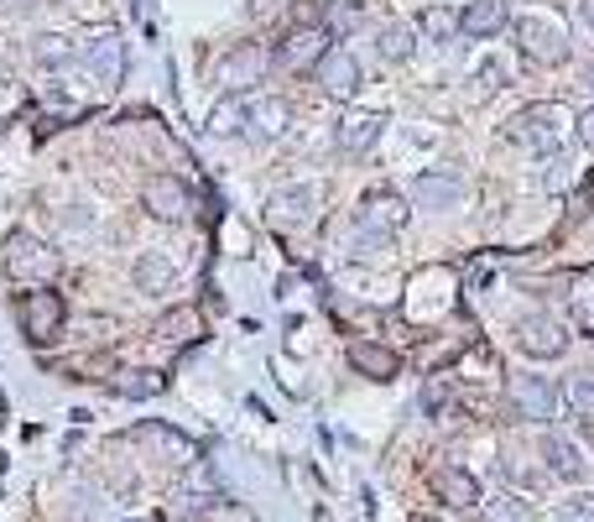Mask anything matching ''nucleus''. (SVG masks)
<instances>
[{"label":"nucleus","mask_w":594,"mask_h":522,"mask_svg":"<svg viewBox=\"0 0 594 522\" xmlns=\"http://www.w3.org/2000/svg\"><path fill=\"white\" fill-rule=\"evenodd\" d=\"M485 522H532L527 502H516V497H491L485 502Z\"/></svg>","instance_id":"nucleus-28"},{"label":"nucleus","mask_w":594,"mask_h":522,"mask_svg":"<svg viewBox=\"0 0 594 522\" xmlns=\"http://www.w3.org/2000/svg\"><path fill=\"white\" fill-rule=\"evenodd\" d=\"M579 17H584V21L594 26V0H579Z\"/></svg>","instance_id":"nucleus-39"},{"label":"nucleus","mask_w":594,"mask_h":522,"mask_svg":"<svg viewBox=\"0 0 594 522\" xmlns=\"http://www.w3.org/2000/svg\"><path fill=\"white\" fill-rule=\"evenodd\" d=\"M167 278H173V267L162 257H146L136 267V282H141V293H157V287H167Z\"/></svg>","instance_id":"nucleus-31"},{"label":"nucleus","mask_w":594,"mask_h":522,"mask_svg":"<svg viewBox=\"0 0 594 522\" xmlns=\"http://www.w3.org/2000/svg\"><path fill=\"white\" fill-rule=\"evenodd\" d=\"M407 225V199L392 194V188H371L355 209V230H360V246H376L386 236H396Z\"/></svg>","instance_id":"nucleus-3"},{"label":"nucleus","mask_w":594,"mask_h":522,"mask_svg":"<svg viewBox=\"0 0 594 522\" xmlns=\"http://www.w3.org/2000/svg\"><path fill=\"white\" fill-rule=\"evenodd\" d=\"M350 366H355L360 377H371V382H392L396 371H402L396 350H386V345H376V340H355V345H350Z\"/></svg>","instance_id":"nucleus-17"},{"label":"nucleus","mask_w":594,"mask_h":522,"mask_svg":"<svg viewBox=\"0 0 594 522\" xmlns=\"http://www.w3.org/2000/svg\"><path fill=\"white\" fill-rule=\"evenodd\" d=\"M569 126H574V116L563 105H527V110H516L506 121V137L516 146H527V152H558L563 137H569Z\"/></svg>","instance_id":"nucleus-1"},{"label":"nucleus","mask_w":594,"mask_h":522,"mask_svg":"<svg viewBox=\"0 0 594 522\" xmlns=\"http://www.w3.org/2000/svg\"><path fill=\"white\" fill-rule=\"evenodd\" d=\"M417 32H422V37H433V42H449L459 32V17L449 11V6H428V11L417 17Z\"/></svg>","instance_id":"nucleus-24"},{"label":"nucleus","mask_w":594,"mask_h":522,"mask_svg":"<svg viewBox=\"0 0 594 522\" xmlns=\"http://www.w3.org/2000/svg\"><path fill=\"white\" fill-rule=\"evenodd\" d=\"M266 68H272V53H266L261 42H240L235 53H224V63H219V84H224L230 95H240V89H251V84L266 79Z\"/></svg>","instance_id":"nucleus-9"},{"label":"nucleus","mask_w":594,"mask_h":522,"mask_svg":"<svg viewBox=\"0 0 594 522\" xmlns=\"http://www.w3.org/2000/svg\"><path fill=\"white\" fill-rule=\"evenodd\" d=\"M506 398H512V413L527 423H553L558 413V392L548 377H512V387H506Z\"/></svg>","instance_id":"nucleus-5"},{"label":"nucleus","mask_w":594,"mask_h":522,"mask_svg":"<svg viewBox=\"0 0 594 522\" xmlns=\"http://www.w3.org/2000/svg\"><path fill=\"white\" fill-rule=\"evenodd\" d=\"M433 491L443 497V502H454V507H480V481L470 476V470H459V465H438Z\"/></svg>","instance_id":"nucleus-19"},{"label":"nucleus","mask_w":594,"mask_h":522,"mask_svg":"<svg viewBox=\"0 0 594 522\" xmlns=\"http://www.w3.org/2000/svg\"><path fill=\"white\" fill-rule=\"evenodd\" d=\"M16 319H21V335H26V340L47 345L53 335H58V324H63V298L53 293V287L21 293V298H16Z\"/></svg>","instance_id":"nucleus-4"},{"label":"nucleus","mask_w":594,"mask_h":522,"mask_svg":"<svg viewBox=\"0 0 594 522\" xmlns=\"http://www.w3.org/2000/svg\"><path fill=\"white\" fill-rule=\"evenodd\" d=\"M558 522H594V497H569V502H558Z\"/></svg>","instance_id":"nucleus-33"},{"label":"nucleus","mask_w":594,"mask_h":522,"mask_svg":"<svg viewBox=\"0 0 594 522\" xmlns=\"http://www.w3.org/2000/svg\"><path fill=\"white\" fill-rule=\"evenodd\" d=\"M162 371H120L116 392H125V398H152V392H162Z\"/></svg>","instance_id":"nucleus-26"},{"label":"nucleus","mask_w":594,"mask_h":522,"mask_svg":"<svg viewBox=\"0 0 594 522\" xmlns=\"http://www.w3.org/2000/svg\"><path fill=\"white\" fill-rule=\"evenodd\" d=\"M413 522H438V518H413Z\"/></svg>","instance_id":"nucleus-42"},{"label":"nucleus","mask_w":594,"mask_h":522,"mask_svg":"<svg viewBox=\"0 0 594 522\" xmlns=\"http://www.w3.org/2000/svg\"><path fill=\"white\" fill-rule=\"evenodd\" d=\"M542 460L553 470L558 481H590V455H584V444H574L563 428H553L548 439H542Z\"/></svg>","instance_id":"nucleus-11"},{"label":"nucleus","mask_w":594,"mask_h":522,"mask_svg":"<svg viewBox=\"0 0 594 522\" xmlns=\"http://www.w3.org/2000/svg\"><path fill=\"white\" fill-rule=\"evenodd\" d=\"M6 267H11V278H16V282H42V278H53V272H58V257H53L37 236L16 230V236L6 241Z\"/></svg>","instance_id":"nucleus-7"},{"label":"nucleus","mask_w":594,"mask_h":522,"mask_svg":"<svg viewBox=\"0 0 594 522\" xmlns=\"http://www.w3.org/2000/svg\"><path fill=\"white\" fill-rule=\"evenodd\" d=\"M569 303H574V319L584 329H594V282H579L574 293H569Z\"/></svg>","instance_id":"nucleus-32"},{"label":"nucleus","mask_w":594,"mask_h":522,"mask_svg":"<svg viewBox=\"0 0 594 522\" xmlns=\"http://www.w3.org/2000/svg\"><path fill=\"white\" fill-rule=\"evenodd\" d=\"M506 21H512L506 0H470V11L459 17V32H464V37H475V42H491Z\"/></svg>","instance_id":"nucleus-16"},{"label":"nucleus","mask_w":594,"mask_h":522,"mask_svg":"<svg viewBox=\"0 0 594 522\" xmlns=\"http://www.w3.org/2000/svg\"><path fill=\"white\" fill-rule=\"evenodd\" d=\"M79 53L68 47V37H37V63L42 68H63V63H74Z\"/></svg>","instance_id":"nucleus-29"},{"label":"nucleus","mask_w":594,"mask_h":522,"mask_svg":"<svg viewBox=\"0 0 594 522\" xmlns=\"http://www.w3.org/2000/svg\"><path fill=\"white\" fill-rule=\"evenodd\" d=\"M0 418H6V398H0Z\"/></svg>","instance_id":"nucleus-41"},{"label":"nucleus","mask_w":594,"mask_h":522,"mask_svg":"<svg viewBox=\"0 0 594 522\" xmlns=\"http://www.w3.org/2000/svg\"><path fill=\"white\" fill-rule=\"evenodd\" d=\"M516 345L532 356V361H558L563 350H569V335H563V324L553 314H521L516 319Z\"/></svg>","instance_id":"nucleus-6"},{"label":"nucleus","mask_w":594,"mask_h":522,"mask_svg":"<svg viewBox=\"0 0 594 522\" xmlns=\"http://www.w3.org/2000/svg\"><path fill=\"white\" fill-rule=\"evenodd\" d=\"M459 194H464V183H459V173H449V167H433V173H417L413 178L417 209H454Z\"/></svg>","instance_id":"nucleus-14"},{"label":"nucleus","mask_w":594,"mask_h":522,"mask_svg":"<svg viewBox=\"0 0 594 522\" xmlns=\"http://www.w3.org/2000/svg\"><path fill=\"white\" fill-rule=\"evenodd\" d=\"M542 183H548L553 194H558V188H569V157H558V152H553V162H548V178H542Z\"/></svg>","instance_id":"nucleus-35"},{"label":"nucleus","mask_w":594,"mask_h":522,"mask_svg":"<svg viewBox=\"0 0 594 522\" xmlns=\"http://www.w3.org/2000/svg\"><path fill=\"white\" fill-rule=\"evenodd\" d=\"M413 47H417L413 26H402V21H392V26L381 32V58H386V63H402V58H413Z\"/></svg>","instance_id":"nucleus-25"},{"label":"nucleus","mask_w":594,"mask_h":522,"mask_svg":"<svg viewBox=\"0 0 594 522\" xmlns=\"http://www.w3.org/2000/svg\"><path fill=\"white\" fill-rule=\"evenodd\" d=\"M287 121H293V110H287L282 100H251L245 105V137H256V141L282 137Z\"/></svg>","instance_id":"nucleus-18"},{"label":"nucleus","mask_w":594,"mask_h":522,"mask_svg":"<svg viewBox=\"0 0 594 522\" xmlns=\"http://www.w3.org/2000/svg\"><path fill=\"white\" fill-rule=\"evenodd\" d=\"M136 439H157V444H167V449H173V460H198V444L194 439H183L178 428H167V423H141L136 428Z\"/></svg>","instance_id":"nucleus-23"},{"label":"nucleus","mask_w":594,"mask_h":522,"mask_svg":"<svg viewBox=\"0 0 594 522\" xmlns=\"http://www.w3.org/2000/svg\"><path fill=\"white\" fill-rule=\"evenodd\" d=\"M501 470H506V476H512L516 486H527V491H537V470H527V465L516 460V455H506V460H501Z\"/></svg>","instance_id":"nucleus-34"},{"label":"nucleus","mask_w":594,"mask_h":522,"mask_svg":"<svg viewBox=\"0 0 594 522\" xmlns=\"http://www.w3.org/2000/svg\"><path fill=\"white\" fill-rule=\"evenodd\" d=\"M157 335L173 345H194L198 335H204V314H198V308H167L157 319Z\"/></svg>","instance_id":"nucleus-20"},{"label":"nucleus","mask_w":594,"mask_h":522,"mask_svg":"<svg viewBox=\"0 0 594 522\" xmlns=\"http://www.w3.org/2000/svg\"><path fill=\"white\" fill-rule=\"evenodd\" d=\"M84 68L99 79V89H116L120 74H125V42L116 37V32H105V37H95L89 47L79 53Z\"/></svg>","instance_id":"nucleus-12"},{"label":"nucleus","mask_w":594,"mask_h":522,"mask_svg":"<svg viewBox=\"0 0 594 522\" xmlns=\"http://www.w3.org/2000/svg\"><path fill=\"white\" fill-rule=\"evenodd\" d=\"M314 79L323 84L329 100H355L360 95V63L350 58L344 47H329V53L314 63Z\"/></svg>","instance_id":"nucleus-10"},{"label":"nucleus","mask_w":594,"mask_h":522,"mask_svg":"<svg viewBox=\"0 0 594 522\" xmlns=\"http://www.w3.org/2000/svg\"><path fill=\"white\" fill-rule=\"evenodd\" d=\"M574 126H579V137H584V146H594V110H584Z\"/></svg>","instance_id":"nucleus-37"},{"label":"nucleus","mask_w":594,"mask_h":522,"mask_svg":"<svg viewBox=\"0 0 594 522\" xmlns=\"http://www.w3.org/2000/svg\"><path fill=\"white\" fill-rule=\"evenodd\" d=\"M318 209V188L314 183H287V188H277L272 199H266V215L277 225H308Z\"/></svg>","instance_id":"nucleus-13"},{"label":"nucleus","mask_w":594,"mask_h":522,"mask_svg":"<svg viewBox=\"0 0 594 522\" xmlns=\"http://www.w3.org/2000/svg\"><path fill=\"white\" fill-rule=\"evenodd\" d=\"M360 17H365V0H323V32L329 37H350L360 26Z\"/></svg>","instance_id":"nucleus-22"},{"label":"nucleus","mask_w":594,"mask_h":522,"mask_svg":"<svg viewBox=\"0 0 594 522\" xmlns=\"http://www.w3.org/2000/svg\"><path fill=\"white\" fill-rule=\"evenodd\" d=\"M516 47H521L532 63H542V68H558V63H569V53H574L569 26H563L558 17H548V11L516 17Z\"/></svg>","instance_id":"nucleus-2"},{"label":"nucleus","mask_w":594,"mask_h":522,"mask_svg":"<svg viewBox=\"0 0 594 522\" xmlns=\"http://www.w3.org/2000/svg\"><path fill=\"white\" fill-rule=\"evenodd\" d=\"M480 84H485V89H501V84H506V68H501V63H485V68H480Z\"/></svg>","instance_id":"nucleus-36"},{"label":"nucleus","mask_w":594,"mask_h":522,"mask_svg":"<svg viewBox=\"0 0 594 522\" xmlns=\"http://www.w3.org/2000/svg\"><path fill=\"white\" fill-rule=\"evenodd\" d=\"M381 126H386V116L381 110H355V116H344L334 131L339 141V152H350V157H365L371 146L381 141Z\"/></svg>","instance_id":"nucleus-15"},{"label":"nucleus","mask_w":594,"mask_h":522,"mask_svg":"<svg viewBox=\"0 0 594 522\" xmlns=\"http://www.w3.org/2000/svg\"><path fill=\"white\" fill-rule=\"evenodd\" d=\"M32 6H37V0H0V11H16V17L21 11H32Z\"/></svg>","instance_id":"nucleus-38"},{"label":"nucleus","mask_w":594,"mask_h":522,"mask_svg":"<svg viewBox=\"0 0 594 522\" xmlns=\"http://www.w3.org/2000/svg\"><path fill=\"white\" fill-rule=\"evenodd\" d=\"M209 131H215V137H235V131H245V105L240 100L219 105L215 116H209Z\"/></svg>","instance_id":"nucleus-27"},{"label":"nucleus","mask_w":594,"mask_h":522,"mask_svg":"<svg viewBox=\"0 0 594 522\" xmlns=\"http://www.w3.org/2000/svg\"><path fill=\"white\" fill-rule=\"evenodd\" d=\"M318 58H323V32H293L287 47L272 53V63H282V68H302V63H318Z\"/></svg>","instance_id":"nucleus-21"},{"label":"nucleus","mask_w":594,"mask_h":522,"mask_svg":"<svg viewBox=\"0 0 594 522\" xmlns=\"http://www.w3.org/2000/svg\"><path fill=\"white\" fill-rule=\"evenodd\" d=\"M141 199H146V209L157 215V220L178 225L194 215V188L183 178H173V173H157V178H146V188H141Z\"/></svg>","instance_id":"nucleus-8"},{"label":"nucleus","mask_w":594,"mask_h":522,"mask_svg":"<svg viewBox=\"0 0 594 522\" xmlns=\"http://www.w3.org/2000/svg\"><path fill=\"white\" fill-rule=\"evenodd\" d=\"M563 392H569V402H574L584 418H594V371H579V377H569V387H563Z\"/></svg>","instance_id":"nucleus-30"},{"label":"nucleus","mask_w":594,"mask_h":522,"mask_svg":"<svg viewBox=\"0 0 594 522\" xmlns=\"http://www.w3.org/2000/svg\"><path fill=\"white\" fill-rule=\"evenodd\" d=\"M584 84H590V89H594V58L584 63Z\"/></svg>","instance_id":"nucleus-40"}]
</instances>
